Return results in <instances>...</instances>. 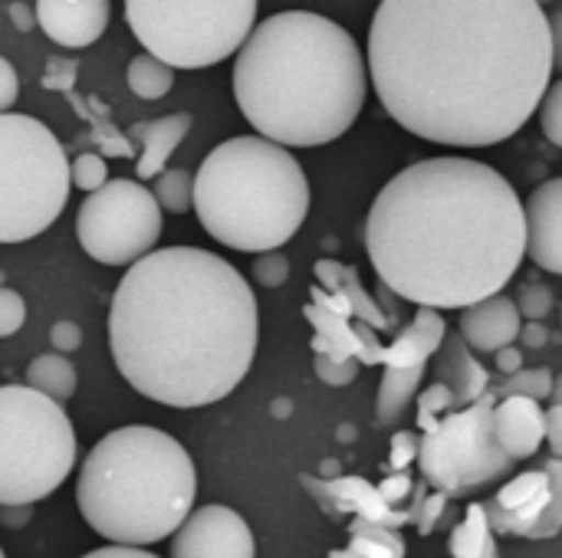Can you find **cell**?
<instances>
[{
	"label": "cell",
	"mask_w": 562,
	"mask_h": 558,
	"mask_svg": "<svg viewBox=\"0 0 562 558\" xmlns=\"http://www.w3.org/2000/svg\"><path fill=\"white\" fill-rule=\"evenodd\" d=\"M194 497L198 470L188 451L145 424L109 431L76 480V503L89 529L132 549L168 539L194 510Z\"/></svg>",
	"instance_id": "5"
},
{
	"label": "cell",
	"mask_w": 562,
	"mask_h": 558,
	"mask_svg": "<svg viewBox=\"0 0 562 558\" xmlns=\"http://www.w3.org/2000/svg\"><path fill=\"white\" fill-rule=\"evenodd\" d=\"M329 558H362V556H356V553H349V549H333Z\"/></svg>",
	"instance_id": "48"
},
{
	"label": "cell",
	"mask_w": 562,
	"mask_h": 558,
	"mask_svg": "<svg viewBox=\"0 0 562 558\" xmlns=\"http://www.w3.org/2000/svg\"><path fill=\"white\" fill-rule=\"evenodd\" d=\"M412 487H415V483H412V477H408V474H392V477H389V480H382L375 490H379V497H382L389 506H395V510H398V503H405V500H408Z\"/></svg>",
	"instance_id": "39"
},
{
	"label": "cell",
	"mask_w": 562,
	"mask_h": 558,
	"mask_svg": "<svg viewBox=\"0 0 562 558\" xmlns=\"http://www.w3.org/2000/svg\"><path fill=\"white\" fill-rule=\"evenodd\" d=\"M540 118L543 132L553 145H562V82H550L540 99Z\"/></svg>",
	"instance_id": "37"
},
{
	"label": "cell",
	"mask_w": 562,
	"mask_h": 558,
	"mask_svg": "<svg viewBox=\"0 0 562 558\" xmlns=\"http://www.w3.org/2000/svg\"><path fill=\"white\" fill-rule=\"evenodd\" d=\"M494 355H497V368H501L504 375H514V372L524 368V352L514 349V345H507V349H501V352H494Z\"/></svg>",
	"instance_id": "46"
},
{
	"label": "cell",
	"mask_w": 562,
	"mask_h": 558,
	"mask_svg": "<svg viewBox=\"0 0 562 558\" xmlns=\"http://www.w3.org/2000/svg\"><path fill=\"white\" fill-rule=\"evenodd\" d=\"M313 368H316V378H319L323 385H329V388H346V385H352V382L359 378V368H362V365H359L356 358H336V355L316 352Z\"/></svg>",
	"instance_id": "34"
},
{
	"label": "cell",
	"mask_w": 562,
	"mask_h": 558,
	"mask_svg": "<svg viewBox=\"0 0 562 558\" xmlns=\"http://www.w3.org/2000/svg\"><path fill=\"white\" fill-rule=\"evenodd\" d=\"M527 253L547 273H562V181H543L524 204Z\"/></svg>",
	"instance_id": "17"
},
{
	"label": "cell",
	"mask_w": 562,
	"mask_h": 558,
	"mask_svg": "<svg viewBox=\"0 0 562 558\" xmlns=\"http://www.w3.org/2000/svg\"><path fill=\"white\" fill-rule=\"evenodd\" d=\"M553 372L550 368H520L514 375H504L494 385V398H530V401H547L553 391Z\"/></svg>",
	"instance_id": "29"
},
{
	"label": "cell",
	"mask_w": 562,
	"mask_h": 558,
	"mask_svg": "<svg viewBox=\"0 0 562 558\" xmlns=\"http://www.w3.org/2000/svg\"><path fill=\"white\" fill-rule=\"evenodd\" d=\"M517 339H524L527 349H543L550 342V329L543 322H527V326H520V335Z\"/></svg>",
	"instance_id": "45"
},
{
	"label": "cell",
	"mask_w": 562,
	"mask_h": 558,
	"mask_svg": "<svg viewBox=\"0 0 562 558\" xmlns=\"http://www.w3.org/2000/svg\"><path fill=\"white\" fill-rule=\"evenodd\" d=\"M366 92L369 69L352 33L310 10L254 23L234 59L240 115L280 148H319L342 138Z\"/></svg>",
	"instance_id": "4"
},
{
	"label": "cell",
	"mask_w": 562,
	"mask_h": 558,
	"mask_svg": "<svg viewBox=\"0 0 562 558\" xmlns=\"http://www.w3.org/2000/svg\"><path fill=\"white\" fill-rule=\"evenodd\" d=\"M412 460H418V437L408 434V431H402V434H395V441H392L389 467H392L395 474H405Z\"/></svg>",
	"instance_id": "38"
},
{
	"label": "cell",
	"mask_w": 562,
	"mask_h": 558,
	"mask_svg": "<svg viewBox=\"0 0 562 558\" xmlns=\"http://www.w3.org/2000/svg\"><path fill=\"white\" fill-rule=\"evenodd\" d=\"M306 319L316 326V352L336 358H356L359 365H379L382 345L366 322H352L346 306L326 296L319 286L313 289V303L306 306Z\"/></svg>",
	"instance_id": "14"
},
{
	"label": "cell",
	"mask_w": 562,
	"mask_h": 558,
	"mask_svg": "<svg viewBox=\"0 0 562 558\" xmlns=\"http://www.w3.org/2000/svg\"><path fill=\"white\" fill-rule=\"evenodd\" d=\"M76 467V431L63 405L26 385H0V506H33Z\"/></svg>",
	"instance_id": "7"
},
{
	"label": "cell",
	"mask_w": 562,
	"mask_h": 558,
	"mask_svg": "<svg viewBox=\"0 0 562 558\" xmlns=\"http://www.w3.org/2000/svg\"><path fill=\"white\" fill-rule=\"evenodd\" d=\"M448 553H451V558H501L494 529H491L487 513H484L481 503H471L468 513H464V523H458L451 529Z\"/></svg>",
	"instance_id": "25"
},
{
	"label": "cell",
	"mask_w": 562,
	"mask_h": 558,
	"mask_svg": "<svg viewBox=\"0 0 562 558\" xmlns=\"http://www.w3.org/2000/svg\"><path fill=\"white\" fill-rule=\"evenodd\" d=\"M431 358H435V382H441L451 391L454 411L474 405L491 388V375L484 372V365L474 358V352L464 345L458 332L445 335Z\"/></svg>",
	"instance_id": "19"
},
{
	"label": "cell",
	"mask_w": 562,
	"mask_h": 558,
	"mask_svg": "<svg viewBox=\"0 0 562 558\" xmlns=\"http://www.w3.org/2000/svg\"><path fill=\"white\" fill-rule=\"evenodd\" d=\"M69 161L59 138L30 115H0V243L49 230L69 201Z\"/></svg>",
	"instance_id": "8"
},
{
	"label": "cell",
	"mask_w": 562,
	"mask_h": 558,
	"mask_svg": "<svg viewBox=\"0 0 562 558\" xmlns=\"http://www.w3.org/2000/svg\"><path fill=\"white\" fill-rule=\"evenodd\" d=\"M16 95H20V79H16V69L10 66V59H3V56H0V115L13 109Z\"/></svg>",
	"instance_id": "41"
},
{
	"label": "cell",
	"mask_w": 562,
	"mask_h": 558,
	"mask_svg": "<svg viewBox=\"0 0 562 558\" xmlns=\"http://www.w3.org/2000/svg\"><path fill=\"white\" fill-rule=\"evenodd\" d=\"M494 533L524 539H553L562 529V464L553 457L543 470L514 477L484 503Z\"/></svg>",
	"instance_id": "12"
},
{
	"label": "cell",
	"mask_w": 562,
	"mask_h": 558,
	"mask_svg": "<svg viewBox=\"0 0 562 558\" xmlns=\"http://www.w3.org/2000/svg\"><path fill=\"white\" fill-rule=\"evenodd\" d=\"M191 207L201 227L240 253L280 250L310 214V181L290 148L260 135L221 141L198 168Z\"/></svg>",
	"instance_id": "6"
},
{
	"label": "cell",
	"mask_w": 562,
	"mask_h": 558,
	"mask_svg": "<svg viewBox=\"0 0 562 558\" xmlns=\"http://www.w3.org/2000/svg\"><path fill=\"white\" fill-rule=\"evenodd\" d=\"M316 276H319V283H326V289H333V296L346 306V312L352 319L366 322L369 329H392V319L369 296V289L362 286L356 266H346V263H336V260H319Z\"/></svg>",
	"instance_id": "23"
},
{
	"label": "cell",
	"mask_w": 562,
	"mask_h": 558,
	"mask_svg": "<svg viewBox=\"0 0 562 558\" xmlns=\"http://www.w3.org/2000/svg\"><path fill=\"white\" fill-rule=\"evenodd\" d=\"M300 483H303L323 506H329L333 513H352V516L372 520V523L389 526V529L412 523L415 513H418V506H415V510H395V506H389V503L379 497V490H375L372 483L359 480V477H342V480H329V483L313 480V477H300Z\"/></svg>",
	"instance_id": "16"
},
{
	"label": "cell",
	"mask_w": 562,
	"mask_h": 558,
	"mask_svg": "<svg viewBox=\"0 0 562 558\" xmlns=\"http://www.w3.org/2000/svg\"><path fill=\"white\" fill-rule=\"evenodd\" d=\"M451 411H454V398H451V391L441 382H431L418 395V424H422V431H431Z\"/></svg>",
	"instance_id": "32"
},
{
	"label": "cell",
	"mask_w": 562,
	"mask_h": 558,
	"mask_svg": "<svg viewBox=\"0 0 562 558\" xmlns=\"http://www.w3.org/2000/svg\"><path fill=\"white\" fill-rule=\"evenodd\" d=\"M26 388L46 395L56 405H66L76 395V368L66 355H36L26 368Z\"/></svg>",
	"instance_id": "26"
},
{
	"label": "cell",
	"mask_w": 562,
	"mask_h": 558,
	"mask_svg": "<svg viewBox=\"0 0 562 558\" xmlns=\"http://www.w3.org/2000/svg\"><path fill=\"white\" fill-rule=\"evenodd\" d=\"M26 322V303L16 289L0 286V339H10Z\"/></svg>",
	"instance_id": "36"
},
{
	"label": "cell",
	"mask_w": 562,
	"mask_h": 558,
	"mask_svg": "<svg viewBox=\"0 0 562 558\" xmlns=\"http://www.w3.org/2000/svg\"><path fill=\"white\" fill-rule=\"evenodd\" d=\"M448 506V497L445 493H435L431 500H425V503H418V513H415V523H418V529L428 536L435 526H438V520H441V510Z\"/></svg>",
	"instance_id": "42"
},
{
	"label": "cell",
	"mask_w": 562,
	"mask_h": 558,
	"mask_svg": "<svg viewBox=\"0 0 562 558\" xmlns=\"http://www.w3.org/2000/svg\"><path fill=\"white\" fill-rule=\"evenodd\" d=\"M194 118L188 112H175V115H161V118H148V122H135L128 128V145H138V158H135V174L142 181L158 178L168 164V158L178 151V145L188 138Z\"/></svg>",
	"instance_id": "20"
},
{
	"label": "cell",
	"mask_w": 562,
	"mask_h": 558,
	"mask_svg": "<svg viewBox=\"0 0 562 558\" xmlns=\"http://www.w3.org/2000/svg\"><path fill=\"white\" fill-rule=\"evenodd\" d=\"M543 441L550 444L553 457H562V405H553L550 411H543Z\"/></svg>",
	"instance_id": "43"
},
{
	"label": "cell",
	"mask_w": 562,
	"mask_h": 558,
	"mask_svg": "<svg viewBox=\"0 0 562 558\" xmlns=\"http://www.w3.org/2000/svg\"><path fill=\"white\" fill-rule=\"evenodd\" d=\"M257 296L227 260L201 247L151 250L128 266L109 306L119 375L148 401H224L257 355Z\"/></svg>",
	"instance_id": "3"
},
{
	"label": "cell",
	"mask_w": 562,
	"mask_h": 558,
	"mask_svg": "<svg viewBox=\"0 0 562 558\" xmlns=\"http://www.w3.org/2000/svg\"><path fill=\"white\" fill-rule=\"evenodd\" d=\"M349 553L362 558H405V539L389 529V526H379L372 520H362V516H352L349 523Z\"/></svg>",
	"instance_id": "27"
},
{
	"label": "cell",
	"mask_w": 562,
	"mask_h": 558,
	"mask_svg": "<svg viewBox=\"0 0 562 558\" xmlns=\"http://www.w3.org/2000/svg\"><path fill=\"white\" fill-rule=\"evenodd\" d=\"M445 335H448V326H445L441 312L422 306L415 322L405 332H398V339L392 345H382L379 365H385V368H425L431 362V355L438 352Z\"/></svg>",
	"instance_id": "22"
},
{
	"label": "cell",
	"mask_w": 562,
	"mask_h": 558,
	"mask_svg": "<svg viewBox=\"0 0 562 558\" xmlns=\"http://www.w3.org/2000/svg\"><path fill=\"white\" fill-rule=\"evenodd\" d=\"M422 382H425V368H385L375 398V424L395 428L405 418L415 395L422 391Z\"/></svg>",
	"instance_id": "24"
},
{
	"label": "cell",
	"mask_w": 562,
	"mask_h": 558,
	"mask_svg": "<svg viewBox=\"0 0 562 558\" xmlns=\"http://www.w3.org/2000/svg\"><path fill=\"white\" fill-rule=\"evenodd\" d=\"M494 437L517 464L543 447V408L530 398H501L494 405Z\"/></svg>",
	"instance_id": "21"
},
{
	"label": "cell",
	"mask_w": 562,
	"mask_h": 558,
	"mask_svg": "<svg viewBox=\"0 0 562 558\" xmlns=\"http://www.w3.org/2000/svg\"><path fill=\"white\" fill-rule=\"evenodd\" d=\"M49 342L56 349V355H66V352H76L82 345V329L76 322H56L53 332H49Z\"/></svg>",
	"instance_id": "40"
},
{
	"label": "cell",
	"mask_w": 562,
	"mask_h": 558,
	"mask_svg": "<svg viewBox=\"0 0 562 558\" xmlns=\"http://www.w3.org/2000/svg\"><path fill=\"white\" fill-rule=\"evenodd\" d=\"M366 69L405 132L487 148L533 118L557 46L537 0H382Z\"/></svg>",
	"instance_id": "1"
},
{
	"label": "cell",
	"mask_w": 562,
	"mask_h": 558,
	"mask_svg": "<svg viewBox=\"0 0 562 558\" xmlns=\"http://www.w3.org/2000/svg\"><path fill=\"white\" fill-rule=\"evenodd\" d=\"M494 405L497 398L484 391L474 405L445 414L418 441V467L438 493L464 497L514 470L494 437Z\"/></svg>",
	"instance_id": "10"
},
{
	"label": "cell",
	"mask_w": 562,
	"mask_h": 558,
	"mask_svg": "<svg viewBox=\"0 0 562 558\" xmlns=\"http://www.w3.org/2000/svg\"><path fill=\"white\" fill-rule=\"evenodd\" d=\"M33 16L53 43L82 49L105 33L109 0H36Z\"/></svg>",
	"instance_id": "15"
},
{
	"label": "cell",
	"mask_w": 562,
	"mask_h": 558,
	"mask_svg": "<svg viewBox=\"0 0 562 558\" xmlns=\"http://www.w3.org/2000/svg\"><path fill=\"white\" fill-rule=\"evenodd\" d=\"M537 3H540V7H543V3H553V0H537Z\"/></svg>",
	"instance_id": "49"
},
{
	"label": "cell",
	"mask_w": 562,
	"mask_h": 558,
	"mask_svg": "<svg viewBox=\"0 0 562 558\" xmlns=\"http://www.w3.org/2000/svg\"><path fill=\"white\" fill-rule=\"evenodd\" d=\"M13 16L20 20V26H30V20H26V10H23V3H16V7H13Z\"/></svg>",
	"instance_id": "47"
},
{
	"label": "cell",
	"mask_w": 562,
	"mask_h": 558,
	"mask_svg": "<svg viewBox=\"0 0 562 558\" xmlns=\"http://www.w3.org/2000/svg\"><path fill=\"white\" fill-rule=\"evenodd\" d=\"M79 558H158L148 549H132V546H105V549H92Z\"/></svg>",
	"instance_id": "44"
},
{
	"label": "cell",
	"mask_w": 562,
	"mask_h": 558,
	"mask_svg": "<svg viewBox=\"0 0 562 558\" xmlns=\"http://www.w3.org/2000/svg\"><path fill=\"white\" fill-rule=\"evenodd\" d=\"M520 326L524 319L517 316L514 299L504 293L461 309V339L471 352H481V355H494L514 345L520 335Z\"/></svg>",
	"instance_id": "18"
},
{
	"label": "cell",
	"mask_w": 562,
	"mask_h": 558,
	"mask_svg": "<svg viewBox=\"0 0 562 558\" xmlns=\"http://www.w3.org/2000/svg\"><path fill=\"white\" fill-rule=\"evenodd\" d=\"M254 280H257V286L280 289L290 280V260L280 250L257 253V260H254Z\"/></svg>",
	"instance_id": "35"
},
{
	"label": "cell",
	"mask_w": 562,
	"mask_h": 558,
	"mask_svg": "<svg viewBox=\"0 0 562 558\" xmlns=\"http://www.w3.org/2000/svg\"><path fill=\"white\" fill-rule=\"evenodd\" d=\"M142 49L171 69H207L231 59L257 23V0H125Z\"/></svg>",
	"instance_id": "9"
},
{
	"label": "cell",
	"mask_w": 562,
	"mask_h": 558,
	"mask_svg": "<svg viewBox=\"0 0 562 558\" xmlns=\"http://www.w3.org/2000/svg\"><path fill=\"white\" fill-rule=\"evenodd\" d=\"M76 237L89 260L102 266H132L155 250L161 237V207L138 181H105L79 204Z\"/></svg>",
	"instance_id": "11"
},
{
	"label": "cell",
	"mask_w": 562,
	"mask_h": 558,
	"mask_svg": "<svg viewBox=\"0 0 562 558\" xmlns=\"http://www.w3.org/2000/svg\"><path fill=\"white\" fill-rule=\"evenodd\" d=\"M171 558H254L257 543L247 520L221 503L191 510L171 533Z\"/></svg>",
	"instance_id": "13"
},
{
	"label": "cell",
	"mask_w": 562,
	"mask_h": 558,
	"mask_svg": "<svg viewBox=\"0 0 562 558\" xmlns=\"http://www.w3.org/2000/svg\"><path fill=\"white\" fill-rule=\"evenodd\" d=\"M191 171L184 168H171V171H161L155 178V187H151V197L155 204L161 207V214H188L191 210Z\"/></svg>",
	"instance_id": "30"
},
{
	"label": "cell",
	"mask_w": 562,
	"mask_h": 558,
	"mask_svg": "<svg viewBox=\"0 0 562 558\" xmlns=\"http://www.w3.org/2000/svg\"><path fill=\"white\" fill-rule=\"evenodd\" d=\"M171 86H175V69L165 66L161 59H155V56H148V53H138V56L128 62V89H132L138 99L155 102V99L168 95Z\"/></svg>",
	"instance_id": "28"
},
{
	"label": "cell",
	"mask_w": 562,
	"mask_h": 558,
	"mask_svg": "<svg viewBox=\"0 0 562 558\" xmlns=\"http://www.w3.org/2000/svg\"><path fill=\"white\" fill-rule=\"evenodd\" d=\"M366 250L379 280L425 309H468L497 296L527 257L514 184L474 158H425L372 201Z\"/></svg>",
	"instance_id": "2"
},
{
	"label": "cell",
	"mask_w": 562,
	"mask_h": 558,
	"mask_svg": "<svg viewBox=\"0 0 562 558\" xmlns=\"http://www.w3.org/2000/svg\"><path fill=\"white\" fill-rule=\"evenodd\" d=\"M105 181H109V168H105L102 155H95V151H86L69 164V184L86 191V194L99 191Z\"/></svg>",
	"instance_id": "33"
},
{
	"label": "cell",
	"mask_w": 562,
	"mask_h": 558,
	"mask_svg": "<svg viewBox=\"0 0 562 558\" xmlns=\"http://www.w3.org/2000/svg\"><path fill=\"white\" fill-rule=\"evenodd\" d=\"M553 289L547 286V283H540V280H527L524 286H520V293H517V299H514V306H517V316L520 319H530V322H543L550 312H553Z\"/></svg>",
	"instance_id": "31"
},
{
	"label": "cell",
	"mask_w": 562,
	"mask_h": 558,
	"mask_svg": "<svg viewBox=\"0 0 562 558\" xmlns=\"http://www.w3.org/2000/svg\"><path fill=\"white\" fill-rule=\"evenodd\" d=\"M0 558H7V556H3V549H0Z\"/></svg>",
	"instance_id": "50"
}]
</instances>
